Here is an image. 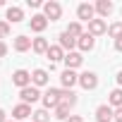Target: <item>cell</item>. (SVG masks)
I'll return each mask as SVG.
<instances>
[{
	"label": "cell",
	"mask_w": 122,
	"mask_h": 122,
	"mask_svg": "<svg viewBox=\"0 0 122 122\" xmlns=\"http://www.w3.org/2000/svg\"><path fill=\"white\" fill-rule=\"evenodd\" d=\"M93 7H96V12H98L101 17H108V15L112 12V3H110V0H98Z\"/></svg>",
	"instance_id": "21"
},
{
	"label": "cell",
	"mask_w": 122,
	"mask_h": 122,
	"mask_svg": "<svg viewBox=\"0 0 122 122\" xmlns=\"http://www.w3.org/2000/svg\"><path fill=\"white\" fill-rule=\"evenodd\" d=\"M0 122H7V115H5V110L0 108Z\"/></svg>",
	"instance_id": "33"
},
{
	"label": "cell",
	"mask_w": 122,
	"mask_h": 122,
	"mask_svg": "<svg viewBox=\"0 0 122 122\" xmlns=\"http://www.w3.org/2000/svg\"><path fill=\"white\" fill-rule=\"evenodd\" d=\"M81 65H84V55H81V53L72 50V53L65 55V67H67V70H77V67H81Z\"/></svg>",
	"instance_id": "12"
},
{
	"label": "cell",
	"mask_w": 122,
	"mask_h": 122,
	"mask_svg": "<svg viewBox=\"0 0 122 122\" xmlns=\"http://www.w3.org/2000/svg\"><path fill=\"white\" fill-rule=\"evenodd\" d=\"M29 7H41V0H26Z\"/></svg>",
	"instance_id": "29"
},
{
	"label": "cell",
	"mask_w": 122,
	"mask_h": 122,
	"mask_svg": "<svg viewBox=\"0 0 122 122\" xmlns=\"http://www.w3.org/2000/svg\"><path fill=\"white\" fill-rule=\"evenodd\" d=\"M48 81H50V74H48V70H34L31 72V84L38 89V86H48Z\"/></svg>",
	"instance_id": "10"
},
{
	"label": "cell",
	"mask_w": 122,
	"mask_h": 122,
	"mask_svg": "<svg viewBox=\"0 0 122 122\" xmlns=\"http://www.w3.org/2000/svg\"><path fill=\"white\" fill-rule=\"evenodd\" d=\"M29 26H31V31H36V34H43V31H46V26H48V19H46V15H34V17L29 19Z\"/></svg>",
	"instance_id": "13"
},
{
	"label": "cell",
	"mask_w": 122,
	"mask_h": 122,
	"mask_svg": "<svg viewBox=\"0 0 122 122\" xmlns=\"http://www.w3.org/2000/svg\"><path fill=\"white\" fill-rule=\"evenodd\" d=\"M43 15H46V19L57 22L62 17V5H60L57 0H48V3H43Z\"/></svg>",
	"instance_id": "2"
},
{
	"label": "cell",
	"mask_w": 122,
	"mask_h": 122,
	"mask_svg": "<svg viewBox=\"0 0 122 122\" xmlns=\"http://www.w3.org/2000/svg\"><path fill=\"white\" fill-rule=\"evenodd\" d=\"M115 122H122V108L115 110Z\"/></svg>",
	"instance_id": "31"
},
{
	"label": "cell",
	"mask_w": 122,
	"mask_h": 122,
	"mask_svg": "<svg viewBox=\"0 0 122 122\" xmlns=\"http://www.w3.org/2000/svg\"><path fill=\"white\" fill-rule=\"evenodd\" d=\"M31 115H34L31 112V105H26V103H19V105L12 108V120H26Z\"/></svg>",
	"instance_id": "15"
},
{
	"label": "cell",
	"mask_w": 122,
	"mask_h": 122,
	"mask_svg": "<svg viewBox=\"0 0 122 122\" xmlns=\"http://www.w3.org/2000/svg\"><path fill=\"white\" fill-rule=\"evenodd\" d=\"M115 79H117V84H120V89H122V70L117 72V77H115Z\"/></svg>",
	"instance_id": "34"
},
{
	"label": "cell",
	"mask_w": 122,
	"mask_h": 122,
	"mask_svg": "<svg viewBox=\"0 0 122 122\" xmlns=\"http://www.w3.org/2000/svg\"><path fill=\"white\" fill-rule=\"evenodd\" d=\"M19 98H22V103H26V105H31V103H36V101H41L43 98V93L31 84V86H26V89H22L19 91Z\"/></svg>",
	"instance_id": "3"
},
{
	"label": "cell",
	"mask_w": 122,
	"mask_h": 122,
	"mask_svg": "<svg viewBox=\"0 0 122 122\" xmlns=\"http://www.w3.org/2000/svg\"><path fill=\"white\" fill-rule=\"evenodd\" d=\"M7 122H17V120H7Z\"/></svg>",
	"instance_id": "35"
},
{
	"label": "cell",
	"mask_w": 122,
	"mask_h": 122,
	"mask_svg": "<svg viewBox=\"0 0 122 122\" xmlns=\"http://www.w3.org/2000/svg\"><path fill=\"white\" fill-rule=\"evenodd\" d=\"M60 96H62V89H53V86H50V89L43 93V98H41V101H43V108H46V110H55V108L60 105Z\"/></svg>",
	"instance_id": "1"
},
{
	"label": "cell",
	"mask_w": 122,
	"mask_h": 122,
	"mask_svg": "<svg viewBox=\"0 0 122 122\" xmlns=\"http://www.w3.org/2000/svg\"><path fill=\"white\" fill-rule=\"evenodd\" d=\"M96 120H98V122H112V120H115V110H112L108 103H103V105L96 108Z\"/></svg>",
	"instance_id": "11"
},
{
	"label": "cell",
	"mask_w": 122,
	"mask_h": 122,
	"mask_svg": "<svg viewBox=\"0 0 122 122\" xmlns=\"http://www.w3.org/2000/svg\"><path fill=\"white\" fill-rule=\"evenodd\" d=\"M5 55H7V43L0 41V57H5Z\"/></svg>",
	"instance_id": "28"
},
{
	"label": "cell",
	"mask_w": 122,
	"mask_h": 122,
	"mask_svg": "<svg viewBox=\"0 0 122 122\" xmlns=\"http://www.w3.org/2000/svg\"><path fill=\"white\" fill-rule=\"evenodd\" d=\"M67 122H84V117H81V115H72Z\"/></svg>",
	"instance_id": "30"
},
{
	"label": "cell",
	"mask_w": 122,
	"mask_h": 122,
	"mask_svg": "<svg viewBox=\"0 0 122 122\" xmlns=\"http://www.w3.org/2000/svg\"><path fill=\"white\" fill-rule=\"evenodd\" d=\"M65 31H67L70 36H74V38H79V36L84 34V26H81V22H72V24H70V26H67Z\"/></svg>",
	"instance_id": "25"
},
{
	"label": "cell",
	"mask_w": 122,
	"mask_h": 122,
	"mask_svg": "<svg viewBox=\"0 0 122 122\" xmlns=\"http://www.w3.org/2000/svg\"><path fill=\"white\" fill-rule=\"evenodd\" d=\"M77 17H79V22H91V19H96V7L93 5H89V3H81L79 7H77Z\"/></svg>",
	"instance_id": "5"
},
{
	"label": "cell",
	"mask_w": 122,
	"mask_h": 122,
	"mask_svg": "<svg viewBox=\"0 0 122 122\" xmlns=\"http://www.w3.org/2000/svg\"><path fill=\"white\" fill-rule=\"evenodd\" d=\"M31 122H50V115H48V110H46V108H41V110H34V115H31Z\"/></svg>",
	"instance_id": "26"
},
{
	"label": "cell",
	"mask_w": 122,
	"mask_h": 122,
	"mask_svg": "<svg viewBox=\"0 0 122 122\" xmlns=\"http://www.w3.org/2000/svg\"><path fill=\"white\" fill-rule=\"evenodd\" d=\"M108 105H110L112 110L122 108V89H112V91H110V96H108Z\"/></svg>",
	"instance_id": "20"
},
{
	"label": "cell",
	"mask_w": 122,
	"mask_h": 122,
	"mask_svg": "<svg viewBox=\"0 0 122 122\" xmlns=\"http://www.w3.org/2000/svg\"><path fill=\"white\" fill-rule=\"evenodd\" d=\"M60 81H62V89H65V91H72V86L79 84V74H77L74 70H65L62 77H60Z\"/></svg>",
	"instance_id": "9"
},
{
	"label": "cell",
	"mask_w": 122,
	"mask_h": 122,
	"mask_svg": "<svg viewBox=\"0 0 122 122\" xmlns=\"http://www.w3.org/2000/svg\"><path fill=\"white\" fill-rule=\"evenodd\" d=\"M57 46L62 48L65 53H72V50L77 48V38H74V36H70L67 31H62V34L57 36Z\"/></svg>",
	"instance_id": "8"
},
{
	"label": "cell",
	"mask_w": 122,
	"mask_h": 122,
	"mask_svg": "<svg viewBox=\"0 0 122 122\" xmlns=\"http://www.w3.org/2000/svg\"><path fill=\"white\" fill-rule=\"evenodd\" d=\"M70 110H72L70 105H65V103H60V105L55 108V117H57V120H62V122H67V120L72 117V115H70Z\"/></svg>",
	"instance_id": "22"
},
{
	"label": "cell",
	"mask_w": 122,
	"mask_h": 122,
	"mask_svg": "<svg viewBox=\"0 0 122 122\" xmlns=\"http://www.w3.org/2000/svg\"><path fill=\"white\" fill-rule=\"evenodd\" d=\"M115 50H117V53H122V38H117V41H115Z\"/></svg>",
	"instance_id": "32"
},
{
	"label": "cell",
	"mask_w": 122,
	"mask_h": 122,
	"mask_svg": "<svg viewBox=\"0 0 122 122\" xmlns=\"http://www.w3.org/2000/svg\"><path fill=\"white\" fill-rule=\"evenodd\" d=\"M79 86L86 89V91H93L98 86V74L96 72H81L79 74Z\"/></svg>",
	"instance_id": "4"
},
{
	"label": "cell",
	"mask_w": 122,
	"mask_h": 122,
	"mask_svg": "<svg viewBox=\"0 0 122 122\" xmlns=\"http://www.w3.org/2000/svg\"><path fill=\"white\" fill-rule=\"evenodd\" d=\"M60 103H65V105L74 108V105H77V93H74V91H65V89H62V96H60Z\"/></svg>",
	"instance_id": "23"
},
{
	"label": "cell",
	"mask_w": 122,
	"mask_h": 122,
	"mask_svg": "<svg viewBox=\"0 0 122 122\" xmlns=\"http://www.w3.org/2000/svg\"><path fill=\"white\" fill-rule=\"evenodd\" d=\"M10 31H12L10 22H7V19H3V22H0V41H3V38H7V36H10Z\"/></svg>",
	"instance_id": "27"
},
{
	"label": "cell",
	"mask_w": 122,
	"mask_h": 122,
	"mask_svg": "<svg viewBox=\"0 0 122 122\" xmlns=\"http://www.w3.org/2000/svg\"><path fill=\"white\" fill-rule=\"evenodd\" d=\"M108 36H110V38H115V41H117V38H122V22H112V24L108 26Z\"/></svg>",
	"instance_id": "24"
},
{
	"label": "cell",
	"mask_w": 122,
	"mask_h": 122,
	"mask_svg": "<svg viewBox=\"0 0 122 122\" xmlns=\"http://www.w3.org/2000/svg\"><path fill=\"white\" fill-rule=\"evenodd\" d=\"M48 48H50V43H48L43 36L34 38V43H31V50H34V53H38V55H46V53H48Z\"/></svg>",
	"instance_id": "19"
},
{
	"label": "cell",
	"mask_w": 122,
	"mask_h": 122,
	"mask_svg": "<svg viewBox=\"0 0 122 122\" xmlns=\"http://www.w3.org/2000/svg\"><path fill=\"white\" fill-rule=\"evenodd\" d=\"M77 48H79L81 53H91V50L96 48V38H93L89 31H84V34L77 38Z\"/></svg>",
	"instance_id": "6"
},
{
	"label": "cell",
	"mask_w": 122,
	"mask_h": 122,
	"mask_svg": "<svg viewBox=\"0 0 122 122\" xmlns=\"http://www.w3.org/2000/svg\"><path fill=\"white\" fill-rule=\"evenodd\" d=\"M89 34L96 38V36H103V34H108V24L103 22V19H91L89 22Z\"/></svg>",
	"instance_id": "14"
},
{
	"label": "cell",
	"mask_w": 122,
	"mask_h": 122,
	"mask_svg": "<svg viewBox=\"0 0 122 122\" xmlns=\"http://www.w3.org/2000/svg\"><path fill=\"white\" fill-rule=\"evenodd\" d=\"M65 55H67V53L60 48V46H50V48H48V53H46V57L50 60V65L60 62V60H65Z\"/></svg>",
	"instance_id": "16"
},
{
	"label": "cell",
	"mask_w": 122,
	"mask_h": 122,
	"mask_svg": "<svg viewBox=\"0 0 122 122\" xmlns=\"http://www.w3.org/2000/svg\"><path fill=\"white\" fill-rule=\"evenodd\" d=\"M12 84L19 86V91L26 89V86H31V72H26V70H17V72L12 74Z\"/></svg>",
	"instance_id": "7"
},
{
	"label": "cell",
	"mask_w": 122,
	"mask_h": 122,
	"mask_svg": "<svg viewBox=\"0 0 122 122\" xmlns=\"http://www.w3.org/2000/svg\"><path fill=\"white\" fill-rule=\"evenodd\" d=\"M31 43H34V38H29V36H15V50L17 53H26L29 48H31Z\"/></svg>",
	"instance_id": "17"
},
{
	"label": "cell",
	"mask_w": 122,
	"mask_h": 122,
	"mask_svg": "<svg viewBox=\"0 0 122 122\" xmlns=\"http://www.w3.org/2000/svg\"><path fill=\"white\" fill-rule=\"evenodd\" d=\"M7 22H12V24H17V22H22L24 19V10L22 7H17V5H12V7H7Z\"/></svg>",
	"instance_id": "18"
}]
</instances>
